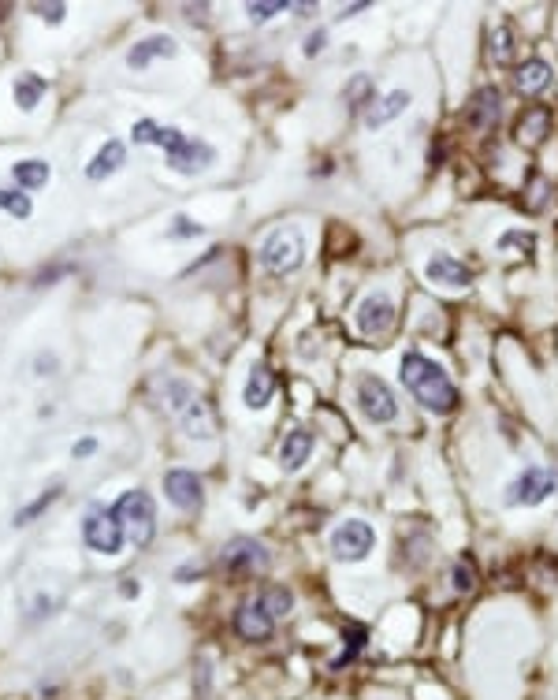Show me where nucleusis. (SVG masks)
Returning <instances> with one entry per match:
<instances>
[{
  "label": "nucleus",
  "instance_id": "obj_20",
  "mask_svg": "<svg viewBox=\"0 0 558 700\" xmlns=\"http://www.w3.org/2000/svg\"><path fill=\"white\" fill-rule=\"evenodd\" d=\"M547 135H551V112L544 105H529L525 116L517 119V138L525 145H540Z\"/></svg>",
  "mask_w": 558,
  "mask_h": 700
},
{
  "label": "nucleus",
  "instance_id": "obj_6",
  "mask_svg": "<svg viewBox=\"0 0 558 700\" xmlns=\"http://www.w3.org/2000/svg\"><path fill=\"white\" fill-rule=\"evenodd\" d=\"M554 492H558V473L544 470V466H529L507 489V503H514V507H540Z\"/></svg>",
  "mask_w": 558,
  "mask_h": 700
},
{
  "label": "nucleus",
  "instance_id": "obj_5",
  "mask_svg": "<svg viewBox=\"0 0 558 700\" xmlns=\"http://www.w3.org/2000/svg\"><path fill=\"white\" fill-rule=\"evenodd\" d=\"M305 261V238L294 228H279L261 242V265L275 276H287Z\"/></svg>",
  "mask_w": 558,
  "mask_h": 700
},
{
  "label": "nucleus",
  "instance_id": "obj_22",
  "mask_svg": "<svg viewBox=\"0 0 558 700\" xmlns=\"http://www.w3.org/2000/svg\"><path fill=\"white\" fill-rule=\"evenodd\" d=\"M119 164H123V142L112 138V142H105V145L98 149V157L89 161L86 175H89V179H105V175H112Z\"/></svg>",
  "mask_w": 558,
  "mask_h": 700
},
{
  "label": "nucleus",
  "instance_id": "obj_21",
  "mask_svg": "<svg viewBox=\"0 0 558 700\" xmlns=\"http://www.w3.org/2000/svg\"><path fill=\"white\" fill-rule=\"evenodd\" d=\"M172 52H175V42H172V38H164V34H157V38L138 42V45L127 52V64H131V68H145L149 60H157V56H172Z\"/></svg>",
  "mask_w": 558,
  "mask_h": 700
},
{
  "label": "nucleus",
  "instance_id": "obj_26",
  "mask_svg": "<svg viewBox=\"0 0 558 700\" xmlns=\"http://www.w3.org/2000/svg\"><path fill=\"white\" fill-rule=\"evenodd\" d=\"M42 94H45V82L38 75H23L15 82V101H19V108H34L42 101Z\"/></svg>",
  "mask_w": 558,
  "mask_h": 700
},
{
  "label": "nucleus",
  "instance_id": "obj_15",
  "mask_svg": "<svg viewBox=\"0 0 558 700\" xmlns=\"http://www.w3.org/2000/svg\"><path fill=\"white\" fill-rule=\"evenodd\" d=\"M235 630H238V637H246V641H268L272 630H275V619L265 611L261 603H246L235 615Z\"/></svg>",
  "mask_w": 558,
  "mask_h": 700
},
{
  "label": "nucleus",
  "instance_id": "obj_24",
  "mask_svg": "<svg viewBox=\"0 0 558 700\" xmlns=\"http://www.w3.org/2000/svg\"><path fill=\"white\" fill-rule=\"evenodd\" d=\"M265 611L272 615V619H284L291 607H294V596H291V589H279V585H268L265 593H261V600H257Z\"/></svg>",
  "mask_w": 558,
  "mask_h": 700
},
{
  "label": "nucleus",
  "instance_id": "obj_13",
  "mask_svg": "<svg viewBox=\"0 0 558 700\" xmlns=\"http://www.w3.org/2000/svg\"><path fill=\"white\" fill-rule=\"evenodd\" d=\"M424 276L432 284H443V287H454V291H461V287L473 284V272L465 268L458 257H451V254H436V257H432L424 265Z\"/></svg>",
  "mask_w": 558,
  "mask_h": 700
},
{
  "label": "nucleus",
  "instance_id": "obj_36",
  "mask_svg": "<svg viewBox=\"0 0 558 700\" xmlns=\"http://www.w3.org/2000/svg\"><path fill=\"white\" fill-rule=\"evenodd\" d=\"M34 12H45V19H52V23H60V19H64V5H52V8H45V5H34Z\"/></svg>",
  "mask_w": 558,
  "mask_h": 700
},
{
  "label": "nucleus",
  "instance_id": "obj_16",
  "mask_svg": "<svg viewBox=\"0 0 558 700\" xmlns=\"http://www.w3.org/2000/svg\"><path fill=\"white\" fill-rule=\"evenodd\" d=\"M272 395H275V373L265 361H257L250 369V380H246V387H242V403L250 410H265L272 403Z\"/></svg>",
  "mask_w": 558,
  "mask_h": 700
},
{
  "label": "nucleus",
  "instance_id": "obj_19",
  "mask_svg": "<svg viewBox=\"0 0 558 700\" xmlns=\"http://www.w3.org/2000/svg\"><path fill=\"white\" fill-rule=\"evenodd\" d=\"M309 454H313V433H305V429H291L284 436V443H279V462L291 473L309 462Z\"/></svg>",
  "mask_w": 558,
  "mask_h": 700
},
{
  "label": "nucleus",
  "instance_id": "obj_1",
  "mask_svg": "<svg viewBox=\"0 0 558 700\" xmlns=\"http://www.w3.org/2000/svg\"><path fill=\"white\" fill-rule=\"evenodd\" d=\"M402 384H406V391L432 414H451L458 406V387L447 377V369L417 350H410L402 358Z\"/></svg>",
  "mask_w": 558,
  "mask_h": 700
},
{
  "label": "nucleus",
  "instance_id": "obj_30",
  "mask_svg": "<svg viewBox=\"0 0 558 700\" xmlns=\"http://www.w3.org/2000/svg\"><path fill=\"white\" fill-rule=\"evenodd\" d=\"M56 496H60V489H49V492H45V496H42L38 503H30L26 510H19V514H15V526H26V522L34 518V514H42V510H45V507H49V503H52Z\"/></svg>",
  "mask_w": 558,
  "mask_h": 700
},
{
  "label": "nucleus",
  "instance_id": "obj_12",
  "mask_svg": "<svg viewBox=\"0 0 558 700\" xmlns=\"http://www.w3.org/2000/svg\"><path fill=\"white\" fill-rule=\"evenodd\" d=\"M499 116H503V94H499L495 86H480L477 94L470 98V112H465V119H470V127L488 131Z\"/></svg>",
  "mask_w": 558,
  "mask_h": 700
},
{
  "label": "nucleus",
  "instance_id": "obj_4",
  "mask_svg": "<svg viewBox=\"0 0 558 700\" xmlns=\"http://www.w3.org/2000/svg\"><path fill=\"white\" fill-rule=\"evenodd\" d=\"M112 514L119 518L127 540L138 544V547H145L153 540V533H157V507H153V499L145 492H127V496L116 503Z\"/></svg>",
  "mask_w": 558,
  "mask_h": 700
},
{
  "label": "nucleus",
  "instance_id": "obj_27",
  "mask_svg": "<svg viewBox=\"0 0 558 700\" xmlns=\"http://www.w3.org/2000/svg\"><path fill=\"white\" fill-rule=\"evenodd\" d=\"M365 649V630L361 626H354V630H347V649H343V656H339L335 663H331V671H343V667L350 663V659H358V652Z\"/></svg>",
  "mask_w": 558,
  "mask_h": 700
},
{
  "label": "nucleus",
  "instance_id": "obj_28",
  "mask_svg": "<svg viewBox=\"0 0 558 700\" xmlns=\"http://www.w3.org/2000/svg\"><path fill=\"white\" fill-rule=\"evenodd\" d=\"M0 209H8L12 217H19V220H26L30 217V198L26 194H19V191H0Z\"/></svg>",
  "mask_w": 558,
  "mask_h": 700
},
{
  "label": "nucleus",
  "instance_id": "obj_25",
  "mask_svg": "<svg viewBox=\"0 0 558 700\" xmlns=\"http://www.w3.org/2000/svg\"><path fill=\"white\" fill-rule=\"evenodd\" d=\"M491 60H495V64H510V60H514V30H510V23H499L491 30Z\"/></svg>",
  "mask_w": 558,
  "mask_h": 700
},
{
  "label": "nucleus",
  "instance_id": "obj_31",
  "mask_svg": "<svg viewBox=\"0 0 558 700\" xmlns=\"http://www.w3.org/2000/svg\"><path fill=\"white\" fill-rule=\"evenodd\" d=\"M473 585H477L473 566H470V563H458V566H454V589H458V593H473Z\"/></svg>",
  "mask_w": 558,
  "mask_h": 700
},
{
  "label": "nucleus",
  "instance_id": "obj_11",
  "mask_svg": "<svg viewBox=\"0 0 558 700\" xmlns=\"http://www.w3.org/2000/svg\"><path fill=\"white\" fill-rule=\"evenodd\" d=\"M82 537H86V544L93 547V552H101V555H119L123 540H127V533H123V526H119V518L112 510L93 514V518L86 522V529H82Z\"/></svg>",
  "mask_w": 558,
  "mask_h": 700
},
{
  "label": "nucleus",
  "instance_id": "obj_23",
  "mask_svg": "<svg viewBox=\"0 0 558 700\" xmlns=\"http://www.w3.org/2000/svg\"><path fill=\"white\" fill-rule=\"evenodd\" d=\"M12 175H15V182H19L23 191H38L42 182L49 179V164L45 161H19L12 168Z\"/></svg>",
  "mask_w": 558,
  "mask_h": 700
},
{
  "label": "nucleus",
  "instance_id": "obj_32",
  "mask_svg": "<svg viewBox=\"0 0 558 700\" xmlns=\"http://www.w3.org/2000/svg\"><path fill=\"white\" fill-rule=\"evenodd\" d=\"M287 8V0H265V5H250V19L254 23H265V19H272L275 12H284Z\"/></svg>",
  "mask_w": 558,
  "mask_h": 700
},
{
  "label": "nucleus",
  "instance_id": "obj_35",
  "mask_svg": "<svg viewBox=\"0 0 558 700\" xmlns=\"http://www.w3.org/2000/svg\"><path fill=\"white\" fill-rule=\"evenodd\" d=\"M175 235H201V228L186 217H175Z\"/></svg>",
  "mask_w": 558,
  "mask_h": 700
},
{
  "label": "nucleus",
  "instance_id": "obj_2",
  "mask_svg": "<svg viewBox=\"0 0 558 700\" xmlns=\"http://www.w3.org/2000/svg\"><path fill=\"white\" fill-rule=\"evenodd\" d=\"M135 142H145V145H161L168 154V164L182 175H198L205 172L212 161H216V149L209 142H198V138H186L182 131L175 127H161L153 119H138L135 124Z\"/></svg>",
  "mask_w": 558,
  "mask_h": 700
},
{
  "label": "nucleus",
  "instance_id": "obj_14",
  "mask_svg": "<svg viewBox=\"0 0 558 700\" xmlns=\"http://www.w3.org/2000/svg\"><path fill=\"white\" fill-rule=\"evenodd\" d=\"M164 492H168V499H172L175 507H182V510L201 507V481H198L191 470H172V473L164 477Z\"/></svg>",
  "mask_w": 558,
  "mask_h": 700
},
{
  "label": "nucleus",
  "instance_id": "obj_7",
  "mask_svg": "<svg viewBox=\"0 0 558 700\" xmlns=\"http://www.w3.org/2000/svg\"><path fill=\"white\" fill-rule=\"evenodd\" d=\"M358 406L361 414L372 421V425H391L398 417V403H395V391L380 380V377H372L365 373L358 380Z\"/></svg>",
  "mask_w": 558,
  "mask_h": 700
},
{
  "label": "nucleus",
  "instance_id": "obj_17",
  "mask_svg": "<svg viewBox=\"0 0 558 700\" xmlns=\"http://www.w3.org/2000/svg\"><path fill=\"white\" fill-rule=\"evenodd\" d=\"M551 79H554L551 64H547V60H540V56H533V60H525V64L517 68L514 86H517V94L536 98V94H544V89L551 86Z\"/></svg>",
  "mask_w": 558,
  "mask_h": 700
},
{
  "label": "nucleus",
  "instance_id": "obj_3",
  "mask_svg": "<svg viewBox=\"0 0 558 700\" xmlns=\"http://www.w3.org/2000/svg\"><path fill=\"white\" fill-rule=\"evenodd\" d=\"M168 406L175 414V421L186 429V436H212V414H209V403L201 395L182 384V380H172L168 384Z\"/></svg>",
  "mask_w": 558,
  "mask_h": 700
},
{
  "label": "nucleus",
  "instance_id": "obj_33",
  "mask_svg": "<svg viewBox=\"0 0 558 700\" xmlns=\"http://www.w3.org/2000/svg\"><path fill=\"white\" fill-rule=\"evenodd\" d=\"M499 247H525V250H533V247H536V238H533L529 231H510V235H503V238H499Z\"/></svg>",
  "mask_w": 558,
  "mask_h": 700
},
{
  "label": "nucleus",
  "instance_id": "obj_18",
  "mask_svg": "<svg viewBox=\"0 0 558 700\" xmlns=\"http://www.w3.org/2000/svg\"><path fill=\"white\" fill-rule=\"evenodd\" d=\"M410 89H391V94H384L380 101H372L368 105V112H365V124L372 127V131H377V127H384V124H391V119L395 116H402V112H406L410 108Z\"/></svg>",
  "mask_w": 558,
  "mask_h": 700
},
{
  "label": "nucleus",
  "instance_id": "obj_37",
  "mask_svg": "<svg viewBox=\"0 0 558 700\" xmlns=\"http://www.w3.org/2000/svg\"><path fill=\"white\" fill-rule=\"evenodd\" d=\"M93 447H98V443H93V440H82V443H75L71 451H75V454H79V459H82V454H89Z\"/></svg>",
  "mask_w": 558,
  "mask_h": 700
},
{
  "label": "nucleus",
  "instance_id": "obj_29",
  "mask_svg": "<svg viewBox=\"0 0 558 700\" xmlns=\"http://www.w3.org/2000/svg\"><path fill=\"white\" fill-rule=\"evenodd\" d=\"M368 94H372V79L368 75H354V82L347 86V101L350 105H372Z\"/></svg>",
  "mask_w": 558,
  "mask_h": 700
},
{
  "label": "nucleus",
  "instance_id": "obj_9",
  "mask_svg": "<svg viewBox=\"0 0 558 700\" xmlns=\"http://www.w3.org/2000/svg\"><path fill=\"white\" fill-rule=\"evenodd\" d=\"M354 324H358L361 336H384V331H391V324H395V302H391V294H384V291L365 294L358 302Z\"/></svg>",
  "mask_w": 558,
  "mask_h": 700
},
{
  "label": "nucleus",
  "instance_id": "obj_34",
  "mask_svg": "<svg viewBox=\"0 0 558 700\" xmlns=\"http://www.w3.org/2000/svg\"><path fill=\"white\" fill-rule=\"evenodd\" d=\"M324 42H328L324 30H317V34H309V38H305V56H317V52L324 49Z\"/></svg>",
  "mask_w": 558,
  "mask_h": 700
},
{
  "label": "nucleus",
  "instance_id": "obj_8",
  "mask_svg": "<svg viewBox=\"0 0 558 700\" xmlns=\"http://www.w3.org/2000/svg\"><path fill=\"white\" fill-rule=\"evenodd\" d=\"M372 544H377V533H372V526L361 522V518H350L343 526H335V533H331V552H335V559H343V563L368 559Z\"/></svg>",
  "mask_w": 558,
  "mask_h": 700
},
{
  "label": "nucleus",
  "instance_id": "obj_10",
  "mask_svg": "<svg viewBox=\"0 0 558 700\" xmlns=\"http://www.w3.org/2000/svg\"><path fill=\"white\" fill-rule=\"evenodd\" d=\"M220 563H224L231 574H261V570L272 566V555L265 552L261 540H254V537H235V540L224 547Z\"/></svg>",
  "mask_w": 558,
  "mask_h": 700
}]
</instances>
